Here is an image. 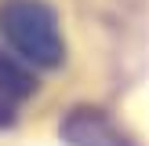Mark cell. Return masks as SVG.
<instances>
[{"mask_svg": "<svg viewBox=\"0 0 149 146\" xmlns=\"http://www.w3.org/2000/svg\"><path fill=\"white\" fill-rule=\"evenodd\" d=\"M0 33L15 48V55H22L26 62L55 69L65 58V40L58 18L47 4L40 0H11L0 7Z\"/></svg>", "mask_w": 149, "mask_h": 146, "instance_id": "6da1fadb", "label": "cell"}, {"mask_svg": "<svg viewBox=\"0 0 149 146\" xmlns=\"http://www.w3.org/2000/svg\"><path fill=\"white\" fill-rule=\"evenodd\" d=\"M62 139L69 146H135L109 117L98 110H73L62 121Z\"/></svg>", "mask_w": 149, "mask_h": 146, "instance_id": "7a4b0ae2", "label": "cell"}, {"mask_svg": "<svg viewBox=\"0 0 149 146\" xmlns=\"http://www.w3.org/2000/svg\"><path fill=\"white\" fill-rule=\"evenodd\" d=\"M18 102H22V99H15V95L7 91L4 84H0V128H7V124L15 121V110H18Z\"/></svg>", "mask_w": 149, "mask_h": 146, "instance_id": "3957f363", "label": "cell"}]
</instances>
